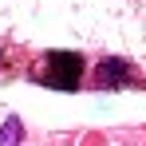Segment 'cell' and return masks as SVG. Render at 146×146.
Returning <instances> with one entry per match:
<instances>
[{
    "instance_id": "cell-1",
    "label": "cell",
    "mask_w": 146,
    "mask_h": 146,
    "mask_svg": "<svg viewBox=\"0 0 146 146\" xmlns=\"http://www.w3.org/2000/svg\"><path fill=\"white\" fill-rule=\"evenodd\" d=\"M83 71H87V63H83L79 51H48L40 59V67H36L32 79L44 83V87H51V91H79Z\"/></svg>"
},
{
    "instance_id": "cell-2",
    "label": "cell",
    "mask_w": 146,
    "mask_h": 146,
    "mask_svg": "<svg viewBox=\"0 0 146 146\" xmlns=\"http://www.w3.org/2000/svg\"><path fill=\"white\" fill-rule=\"evenodd\" d=\"M142 79H134V67L126 59H103L91 75V87L95 91H111V87H138Z\"/></svg>"
},
{
    "instance_id": "cell-3",
    "label": "cell",
    "mask_w": 146,
    "mask_h": 146,
    "mask_svg": "<svg viewBox=\"0 0 146 146\" xmlns=\"http://www.w3.org/2000/svg\"><path fill=\"white\" fill-rule=\"evenodd\" d=\"M20 142H24V122L20 115H8L0 126V146H20Z\"/></svg>"
},
{
    "instance_id": "cell-4",
    "label": "cell",
    "mask_w": 146,
    "mask_h": 146,
    "mask_svg": "<svg viewBox=\"0 0 146 146\" xmlns=\"http://www.w3.org/2000/svg\"><path fill=\"white\" fill-rule=\"evenodd\" d=\"M0 71H8V59H4V51H0Z\"/></svg>"
}]
</instances>
